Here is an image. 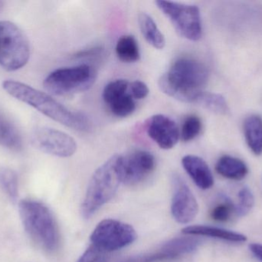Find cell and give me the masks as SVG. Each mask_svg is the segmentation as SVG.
<instances>
[{
  "label": "cell",
  "instance_id": "11",
  "mask_svg": "<svg viewBox=\"0 0 262 262\" xmlns=\"http://www.w3.org/2000/svg\"><path fill=\"white\" fill-rule=\"evenodd\" d=\"M173 187L171 212L174 219L180 224H188L196 217L199 206L192 191L179 175H173Z\"/></svg>",
  "mask_w": 262,
  "mask_h": 262
},
{
  "label": "cell",
  "instance_id": "19",
  "mask_svg": "<svg viewBox=\"0 0 262 262\" xmlns=\"http://www.w3.org/2000/svg\"><path fill=\"white\" fill-rule=\"evenodd\" d=\"M194 104L199 105L218 115H226L229 110L227 102L223 95L205 91L199 94Z\"/></svg>",
  "mask_w": 262,
  "mask_h": 262
},
{
  "label": "cell",
  "instance_id": "26",
  "mask_svg": "<svg viewBox=\"0 0 262 262\" xmlns=\"http://www.w3.org/2000/svg\"><path fill=\"white\" fill-rule=\"evenodd\" d=\"M233 214H235V206L231 200L226 198L212 209L211 217L219 223H226L232 218Z\"/></svg>",
  "mask_w": 262,
  "mask_h": 262
},
{
  "label": "cell",
  "instance_id": "16",
  "mask_svg": "<svg viewBox=\"0 0 262 262\" xmlns=\"http://www.w3.org/2000/svg\"><path fill=\"white\" fill-rule=\"evenodd\" d=\"M139 27L146 41L157 49H163L166 46L164 35L150 15L141 12L138 15Z\"/></svg>",
  "mask_w": 262,
  "mask_h": 262
},
{
  "label": "cell",
  "instance_id": "25",
  "mask_svg": "<svg viewBox=\"0 0 262 262\" xmlns=\"http://www.w3.org/2000/svg\"><path fill=\"white\" fill-rule=\"evenodd\" d=\"M238 203L235 206V214L238 216H245L247 215L255 205V198L252 191L247 187L240 190L238 195Z\"/></svg>",
  "mask_w": 262,
  "mask_h": 262
},
{
  "label": "cell",
  "instance_id": "30",
  "mask_svg": "<svg viewBox=\"0 0 262 262\" xmlns=\"http://www.w3.org/2000/svg\"><path fill=\"white\" fill-rule=\"evenodd\" d=\"M252 253L258 259L262 261V245L260 244H251L249 246Z\"/></svg>",
  "mask_w": 262,
  "mask_h": 262
},
{
  "label": "cell",
  "instance_id": "13",
  "mask_svg": "<svg viewBox=\"0 0 262 262\" xmlns=\"http://www.w3.org/2000/svg\"><path fill=\"white\" fill-rule=\"evenodd\" d=\"M182 165L200 189L207 190L212 187L214 178L212 171L203 158L196 155H186L182 159Z\"/></svg>",
  "mask_w": 262,
  "mask_h": 262
},
{
  "label": "cell",
  "instance_id": "15",
  "mask_svg": "<svg viewBox=\"0 0 262 262\" xmlns=\"http://www.w3.org/2000/svg\"><path fill=\"white\" fill-rule=\"evenodd\" d=\"M215 170L228 179L239 181L246 178L249 169L243 160L230 155H223L217 162Z\"/></svg>",
  "mask_w": 262,
  "mask_h": 262
},
{
  "label": "cell",
  "instance_id": "20",
  "mask_svg": "<svg viewBox=\"0 0 262 262\" xmlns=\"http://www.w3.org/2000/svg\"><path fill=\"white\" fill-rule=\"evenodd\" d=\"M0 145L12 150H19L23 140L15 126L0 115Z\"/></svg>",
  "mask_w": 262,
  "mask_h": 262
},
{
  "label": "cell",
  "instance_id": "29",
  "mask_svg": "<svg viewBox=\"0 0 262 262\" xmlns=\"http://www.w3.org/2000/svg\"><path fill=\"white\" fill-rule=\"evenodd\" d=\"M102 52L101 48H94V49H86L84 51H81L76 55V57H90L94 55H99Z\"/></svg>",
  "mask_w": 262,
  "mask_h": 262
},
{
  "label": "cell",
  "instance_id": "18",
  "mask_svg": "<svg viewBox=\"0 0 262 262\" xmlns=\"http://www.w3.org/2000/svg\"><path fill=\"white\" fill-rule=\"evenodd\" d=\"M116 54L123 63H133L139 61L140 49L135 37L131 35L121 36L117 43Z\"/></svg>",
  "mask_w": 262,
  "mask_h": 262
},
{
  "label": "cell",
  "instance_id": "23",
  "mask_svg": "<svg viewBox=\"0 0 262 262\" xmlns=\"http://www.w3.org/2000/svg\"><path fill=\"white\" fill-rule=\"evenodd\" d=\"M0 186L11 199H16L18 196V176L12 169H0Z\"/></svg>",
  "mask_w": 262,
  "mask_h": 262
},
{
  "label": "cell",
  "instance_id": "7",
  "mask_svg": "<svg viewBox=\"0 0 262 262\" xmlns=\"http://www.w3.org/2000/svg\"><path fill=\"white\" fill-rule=\"evenodd\" d=\"M160 11L169 18L177 33L190 41H198L203 35L200 9L195 5L159 0L155 2Z\"/></svg>",
  "mask_w": 262,
  "mask_h": 262
},
{
  "label": "cell",
  "instance_id": "10",
  "mask_svg": "<svg viewBox=\"0 0 262 262\" xmlns=\"http://www.w3.org/2000/svg\"><path fill=\"white\" fill-rule=\"evenodd\" d=\"M32 143L45 153L61 158L72 156L77 150V143L66 132L52 128L36 129L32 137Z\"/></svg>",
  "mask_w": 262,
  "mask_h": 262
},
{
  "label": "cell",
  "instance_id": "8",
  "mask_svg": "<svg viewBox=\"0 0 262 262\" xmlns=\"http://www.w3.org/2000/svg\"><path fill=\"white\" fill-rule=\"evenodd\" d=\"M135 229L127 223L105 219L96 226L91 235L92 246L110 253L130 246L137 239Z\"/></svg>",
  "mask_w": 262,
  "mask_h": 262
},
{
  "label": "cell",
  "instance_id": "2",
  "mask_svg": "<svg viewBox=\"0 0 262 262\" xmlns=\"http://www.w3.org/2000/svg\"><path fill=\"white\" fill-rule=\"evenodd\" d=\"M3 88L11 96L32 106L54 121L75 130L89 129V122L85 115L72 112L46 92L14 80L3 82Z\"/></svg>",
  "mask_w": 262,
  "mask_h": 262
},
{
  "label": "cell",
  "instance_id": "21",
  "mask_svg": "<svg viewBox=\"0 0 262 262\" xmlns=\"http://www.w3.org/2000/svg\"><path fill=\"white\" fill-rule=\"evenodd\" d=\"M130 83L127 79L123 78L110 82L103 91L102 97L104 103L109 105L114 100L130 92Z\"/></svg>",
  "mask_w": 262,
  "mask_h": 262
},
{
  "label": "cell",
  "instance_id": "6",
  "mask_svg": "<svg viewBox=\"0 0 262 262\" xmlns=\"http://www.w3.org/2000/svg\"><path fill=\"white\" fill-rule=\"evenodd\" d=\"M29 57L30 46L23 30L12 22H0V65L8 71L18 70Z\"/></svg>",
  "mask_w": 262,
  "mask_h": 262
},
{
  "label": "cell",
  "instance_id": "4",
  "mask_svg": "<svg viewBox=\"0 0 262 262\" xmlns=\"http://www.w3.org/2000/svg\"><path fill=\"white\" fill-rule=\"evenodd\" d=\"M120 159L121 155H112L92 175L81 205L84 218L93 216L115 196L121 183Z\"/></svg>",
  "mask_w": 262,
  "mask_h": 262
},
{
  "label": "cell",
  "instance_id": "24",
  "mask_svg": "<svg viewBox=\"0 0 262 262\" xmlns=\"http://www.w3.org/2000/svg\"><path fill=\"white\" fill-rule=\"evenodd\" d=\"M203 129L201 119L196 115H189L183 122L180 136L184 142H190L195 139Z\"/></svg>",
  "mask_w": 262,
  "mask_h": 262
},
{
  "label": "cell",
  "instance_id": "12",
  "mask_svg": "<svg viewBox=\"0 0 262 262\" xmlns=\"http://www.w3.org/2000/svg\"><path fill=\"white\" fill-rule=\"evenodd\" d=\"M146 130L149 138L162 149L169 150L175 147L180 138V132L176 122L167 115L157 114L148 118Z\"/></svg>",
  "mask_w": 262,
  "mask_h": 262
},
{
  "label": "cell",
  "instance_id": "28",
  "mask_svg": "<svg viewBox=\"0 0 262 262\" xmlns=\"http://www.w3.org/2000/svg\"><path fill=\"white\" fill-rule=\"evenodd\" d=\"M130 95L134 99L141 100L149 95V89L147 85L140 80H136L130 83Z\"/></svg>",
  "mask_w": 262,
  "mask_h": 262
},
{
  "label": "cell",
  "instance_id": "5",
  "mask_svg": "<svg viewBox=\"0 0 262 262\" xmlns=\"http://www.w3.org/2000/svg\"><path fill=\"white\" fill-rule=\"evenodd\" d=\"M96 78V70L92 66L81 64L53 71L46 77L43 85L52 95L66 96L89 90Z\"/></svg>",
  "mask_w": 262,
  "mask_h": 262
},
{
  "label": "cell",
  "instance_id": "17",
  "mask_svg": "<svg viewBox=\"0 0 262 262\" xmlns=\"http://www.w3.org/2000/svg\"><path fill=\"white\" fill-rule=\"evenodd\" d=\"M244 135L249 149L255 155L262 154V118L252 115L244 122Z\"/></svg>",
  "mask_w": 262,
  "mask_h": 262
},
{
  "label": "cell",
  "instance_id": "27",
  "mask_svg": "<svg viewBox=\"0 0 262 262\" xmlns=\"http://www.w3.org/2000/svg\"><path fill=\"white\" fill-rule=\"evenodd\" d=\"M109 253L91 246L76 262H107Z\"/></svg>",
  "mask_w": 262,
  "mask_h": 262
},
{
  "label": "cell",
  "instance_id": "9",
  "mask_svg": "<svg viewBox=\"0 0 262 262\" xmlns=\"http://www.w3.org/2000/svg\"><path fill=\"white\" fill-rule=\"evenodd\" d=\"M155 169V157L147 151L135 150L127 155H121V183L127 186H136L143 183Z\"/></svg>",
  "mask_w": 262,
  "mask_h": 262
},
{
  "label": "cell",
  "instance_id": "22",
  "mask_svg": "<svg viewBox=\"0 0 262 262\" xmlns=\"http://www.w3.org/2000/svg\"><path fill=\"white\" fill-rule=\"evenodd\" d=\"M112 113L117 117L125 118L129 116L136 109L135 99L130 95V92L107 105Z\"/></svg>",
  "mask_w": 262,
  "mask_h": 262
},
{
  "label": "cell",
  "instance_id": "3",
  "mask_svg": "<svg viewBox=\"0 0 262 262\" xmlns=\"http://www.w3.org/2000/svg\"><path fill=\"white\" fill-rule=\"evenodd\" d=\"M19 213L25 229L38 246L48 252L58 249V224L46 205L34 200H23L19 203Z\"/></svg>",
  "mask_w": 262,
  "mask_h": 262
},
{
  "label": "cell",
  "instance_id": "1",
  "mask_svg": "<svg viewBox=\"0 0 262 262\" xmlns=\"http://www.w3.org/2000/svg\"><path fill=\"white\" fill-rule=\"evenodd\" d=\"M207 67L193 58L176 60L169 70L159 78L160 90L183 103H194L209 80Z\"/></svg>",
  "mask_w": 262,
  "mask_h": 262
},
{
  "label": "cell",
  "instance_id": "14",
  "mask_svg": "<svg viewBox=\"0 0 262 262\" xmlns=\"http://www.w3.org/2000/svg\"><path fill=\"white\" fill-rule=\"evenodd\" d=\"M185 235L190 236H205L209 238H216L223 240L229 243H243L247 241L246 235L237 233L232 231L220 229V228L212 227L207 226H188L182 230Z\"/></svg>",
  "mask_w": 262,
  "mask_h": 262
}]
</instances>
